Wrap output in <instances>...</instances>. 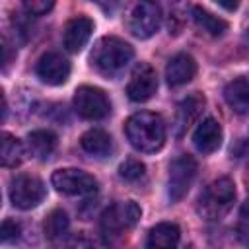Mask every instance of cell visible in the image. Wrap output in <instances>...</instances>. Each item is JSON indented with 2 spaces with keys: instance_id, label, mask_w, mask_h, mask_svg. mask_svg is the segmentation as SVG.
I'll return each instance as SVG.
<instances>
[{
  "instance_id": "29",
  "label": "cell",
  "mask_w": 249,
  "mask_h": 249,
  "mask_svg": "<svg viewBox=\"0 0 249 249\" xmlns=\"http://www.w3.org/2000/svg\"><path fill=\"white\" fill-rule=\"evenodd\" d=\"M245 37H247V39H249V29H247V35H245Z\"/></svg>"
},
{
  "instance_id": "12",
  "label": "cell",
  "mask_w": 249,
  "mask_h": 249,
  "mask_svg": "<svg viewBox=\"0 0 249 249\" xmlns=\"http://www.w3.org/2000/svg\"><path fill=\"white\" fill-rule=\"evenodd\" d=\"M93 31V21L86 16H78L74 19H70L64 27V35H62V43L66 47V51L70 53H78L84 49V45L89 41Z\"/></svg>"
},
{
  "instance_id": "28",
  "label": "cell",
  "mask_w": 249,
  "mask_h": 249,
  "mask_svg": "<svg viewBox=\"0 0 249 249\" xmlns=\"http://www.w3.org/2000/svg\"><path fill=\"white\" fill-rule=\"evenodd\" d=\"M95 4H99V6H103V8H109V6H113L117 0H93Z\"/></svg>"
},
{
  "instance_id": "21",
  "label": "cell",
  "mask_w": 249,
  "mask_h": 249,
  "mask_svg": "<svg viewBox=\"0 0 249 249\" xmlns=\"http://www.w3.org/2000/svg\"><path fill=\"white\" fill-rule=\"evenodd\" d=\"M23 156H25L23 144H21L16 136L4 132V134H2V148H0L2 165H4V167H16V165H19V163L23 161Z\"/></svg>"
},
{
  "instance_id": "5",
  "label": "cell",
  "mask_w": 249,
  "mask_h": 249,
  "mask_svg": "<svg viewBox=\"0 0 249 249\" xmlns=\"http://www.w3.org/2000/svg\"><path fill=\"white\" fill-rule=\"evenodd\" d=\"M140 214L142 210L134 200L115 202L109 208H105L101 214V220H99L101 231L105 235H121L123 231L136 226V222L140 220Z\"/></svg>"
},
{
  "instance_id": "14",
  "label": "cell",
  "mask_w": 249,
  "mask_h": 249,
  "mask_svg": "<svg viewBox=\"0 0 249 249\" xmlns=\"http://www.w3.org/2000/svg\"><path fill=\"white\" fill-rule=\"evenodd\" d=\"M195 148L200 154H212L220 148L222 144V126L216 119H204L198 123L195 134H193Z\"/></svg>"
},
{
  "instance_id": "25",
  "label": "cell",
  "mask_w": 249,
  "mask_h": 249,
  "mask_svg": "<svg viewBox=\"0 0 249 249\" xmlns=\"http://www.w3.org/2000/svg\"><path fill=\"white\" fill-rule=\"evenodd\" d=\"M23 6H25V10L29 14L43 16V14H47L54 6V0H23Z\"/></svg>"
},
{
  "instance_id": "19",
  "label": "cell",
  "mask_w": 249,
  "mask_h": 249,
  "mask_svg": "<svg viewBox=\"0 0 249 249\" xmlns=\"http://www.w3.org/2000/svg\"><path fill=\"white\" fill-rule=\"evenodd\" d=\"M191 16H193V21L196 23V27L202 29L204 33H208L210 37H220L228 31V23L222 18L210 14L208 10H204L200 6H193Z\"/></svg>"
},
{
  "instance_id": "20",
  "label": "cell",
  "mask_w": 249,
  "mask_h": 249,
  "mask_svg": "<svg viewBox=\"0 0 249 249\" xmlns=\"http://www.w3.org/2000/svg\"><path fill=\"white\" fill-rule=\"evenodd\" d=\"M27 146L35 158L45 160L56 148V134L51 130H33L27 136Z\"/></svg>"
},
{
  "instance_id": "2",
  "label": "cell",
  "mask_w": 249,
  "mask_h": 249,
  "mask_svg": "<svg viewBox=\"0 0 249 249\" xmlns=\"http://www.w3.org/2000/svg\"><path fill=\"white\" fill-rule=\"evenodd\" d=\"M132 56H134V51L126 41L119 37H101L95 43L89 58H91L93 68L99 74L111 78V76L121 74L128 66Z\"/></svg>"
},
{
  "instance_id": "4",
  "label": "cell",
  "mask_w": 249,
  "mask_h": 249,
  "mask_svg": "<svg viewBox=\"0 0 249 249\" xmlns=\"http://www.w3.org/2000/svg\"><path fill=\"white\" fill-rule=\"evenodd\" d=\"M161 23V8L156 0H134L126 14V27L138 39L152 37Z\"/></svg>"
},
{
  "instance_id": "13",
  "label": "cell",
  "mask_w": 249,
  "mask_h": 249,
  "mask_svg": "<svg viewBox=\"0 0 249 249\" xmlns=\"http://www.w3.org/2000/svg\"><path fill=\"white\" fill-rule=\"evenodd\" d=\"M196 74V62L191 54L187 53H179L175 54L167 66H165V80L169 86L177 88V86H183L187 82H191Z\"/></svg>"
},
{
  "instance_id": "27",
  "label": "cell",
  "mask_w": 249,
  "mask_h": 249,
  "mask_svg": "<svg viewBox=\"0 0 249 249\" xmlns=\"http://www.w3.org/2000/svg\"><path fill=\"white\" fill-rule=\"evenodd\" d=\"M224 10H228V12H233V10H237V6H239V2L241 0H216Z\"/></svg>"
},
{
  "instance_id": "17",
  "label": "cell",
  "mask_w": 249,
  "mask_h": 249,
  "mask_svg": "<svg viewBox=\"0 0 249 249\" xmlns=\"http://www.w3.org/2000/svg\"><path fill=\"white\" fill-rule=\"evenodd\" d=\"M224 99L226 103L239 115L249 111V82L243 78H237L230 82L224 89Z\"/></svg>"
},
{
  "instance_id": "24",
  "label": "cell",
  "mask_w": 249,
  "mask_h": 249,
  "mask_svg": "<svg viewBox=\"0 0 249 249\" xmlns=\"http://www.w3.org/2000/svg\"><path fill=\"white\" fill-rule=\"evenodd\" d=\"M237 237L243 245L249 247V204H243L237 218Z\"/></svg>"
},
{
  "instance_id": "15",
  "label": "cell",
  "mask_w": 249,
  "mask_h": 249,
  "mask_svg": "<svg viewBox=\"0 0 249 249\" xmlns=\"http://www.w3.org/2000/svg\"><path fill=\"white\" fill-rule=\"evenodd\" d=\"M204 109V97L200 93H193L187 99H183L177 107V121H175V132L181 136L200 115Z\"/></svg>"
},
{
  "instance_id": "23",
  "label": "cell",
  "mask_w": 249,
  "mask_h": 249,
  "mask_svg": "<svg viewBox=\"0 0 249 249\" xmlns=\"http://www.w3.org/2000/svg\"><path fill=\"white\" fill-rule=\"evenodd\" d=\"M144 171H146V167H144V163L138 161V160H124V161L119 165V175H121L124 181H130V183L142 179V177H144Z\"/></svg>"
},
{
  "instance_id": "22",
  "label": "cell",
  "mask_w": 249,
  "mask_h": 249,
  "mask_svg": "<svg viewBox=\"0 0 249 249\" xmlns=\"http://www.w3.org/2000/svg\"><path fill=\"white\" fill-rule=\"evenodd\" d=\"M68 228H70V220H68V216H66L64 210H53V212L47 216L45 224H43L45 237L51 239V241L62 237V235L68 231Z\"/></svg>"
},
{
  "instance_id": "6",
  "label": "cell",
  "mask_w": 249,
  "mask_h": 249,
  "mask_svg": "<svg viewBox=\"0 0 249 249\" xmlns=\"http://www.w3.org/2000/svg\"><path fill=\"white\" fill-rule=\"evenodd\" d=\"M74 109L82 119L99 121L111 113V103L103 89L93 86H82L74 93Z\"/></svg>"
},
{
  "instance_id": "3",
  "label": "cell",
  "mask_w": 249,
  "mask_h": 249,
  "mask_svg": "<svg viewBox=\"0 0 249 249\" xmlns=\"http://www.w3.org/2000/svg\"><path fill=\"white\" fill-rule=\"evenodd\" d=\"M235 200V185L230 177H220L212 181L198 196L196 202V212L204 220H220L222 216L228 214Z\"/></svg>"
},
{
  "instance_id": "9",
  "label": "cell",
  "mask_w": 249,
  "mask_h": 249,
  "mask_svg": "<svg viewBox=\"0 0 249 249\" xmlns=\"http://www.w3.org/2000/svg\"><path fill=\"white\" fill-rule=\"evenodd\" d=\"M53 187L62 193V195H91L97 191V181L93 175L82 171V169H74V167H66V169H56L51 177Z\"/></svg>"
},
{
  "instance_id": "18",
  "label": "cell",
  "mask_w": 249,
  "mask_h": 249,
  "mask_svg": "<svg viewBox=\"0 0 249 249\" xmlns=\"http://www.w3.org/2000/svg\"><path fill=\"white\" fill-rule=\"evenodd\" d=\"M80 146L84 152L97 156V158H103L111 152V136L101 128H89L88 132L82 134Z\"/></svg>"
},
{
  "instance_id": "10",
  "label": "cell",
  "mask_w": 249,
  "mask_h": 249,
  "mask_svg": "<svg viewBox=\"0 0 249 249\" xmlns=\"http://www.w3.org/2000/svg\"><path fill=\"white\" fill-rule=\"evenodd\" d=\"M35 72L41 82L49 86H60L70 76V62L58 53H47L37 60Z\"/></svg>"
},
{
  "instance_id": "8",
  "label": "cell",
  "mask_w": 249,
  "mask_h": 249,
  "mask_svg": "<svg viewBox=\"0 0 249 249\" xmlns=\"http://www.w3.org/2000/svg\"><path fill=\"white\" fill-rule=\"evenodd\" d=\"M45 198V185L35 175H16L10 183V200L19 210L35 208Z\"/></svg>"
},
{
  "instance_id": "1",
  "label": "cell",
  "mask_w": 249,
  "mask_h": 249,
  "mask_svg": "<svg viewBox=\"0 0 249 249\" xmlns=\"http://www.w3.org/2000/svg\"><path fill=\"white\" fill-rule=\"evenodd\" d=\"M124 132L132 148L138 152H156L165 142V123L160 115L150 111L134 113L124 123Z\"/></svg>"
},
{
  "instance_id": "16",
  "label": "cell",
  "mask_w": 249,
  "mask_h": 249,
  "mask_svg": "<svg viewBox=\"0 0 249 249\" xmlns=\"http://www.w3.org/2000/svg\"><path fill=\"white\" fill-rule=\"evenodd\" d=\"M179 237H181V230H179L177 224L161 222V224H156L148 231L146 245L148 247H158V249H167V247H175L179 243Z\"/></svg>"
},
{
  "instance_id": "26",
  "label": "cell",
  "mask_w": 249,
  "mask_h": 249,
  "mask_svg": "<svg viewBox=\"0 0 249 249\" xmlns=\"http://www.w3.org/2000/svg\"><path fill=\"white\" fill-rule=\"evenodd\" d=\"M19 231H21V228H19L18 222H14V220H4V222H2V228H0V239L6 243V241H10V239H16V237L19 235Z\"/></svg>"
},
{
  "instance_id": "7",
  "label": "cell",
  "mask_w": 249,
  "mask_h": 249,
  "mask_svg": "<svg viewBox=\"0 0 249 249\" xmlns=\"http://www.w3.org/2000/svg\"><path fill=\"white\" fill-rule=\"evenodd\" d=\"M195 175H196V161L193 156L185 154L171 161L169 177H167V196L171 202L181 200L189 193L195 181Z\"/></svg>"
},
{
  "instance_id": "11",
  "label": "cell",
  "mask_w": 249,
  "mask_h": 249,
  "mask_svg": "<svg viewBox=\"0 0 249 249\" xmlns=\"http://www.w3.org/2000/svg\"><path fill=\"white\" fill-rule=\"evenodd\" d=\"M156 89H158L156 70L152 66H148V64H140L134 70V74H132V78H130V82L126 86V95L132 101L142 103V101H148L156 93Z\"/></svg>"
}]
</instances>
